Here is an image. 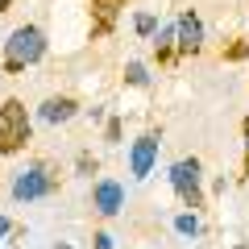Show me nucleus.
I'll return each mask as SVG.
<instances>
[{"label": "nucleus", "mask_w": 249, "mask_h": 249, "mask_svg": "<svg viewBox=\"0 0 249 249\" xmlns=\"http://www.w3.org/2000/svg\"><path fill=\"white\" fill-rule=\"evenodd\" d=\"M104 137H108V142H121V121H116V116H112V121H108V129H104Z\"/></svg>", "instance_id": "nucleus-15"}, {"label": "nucleus", "mask_w": 249, "mask_h": 249, "mask_svg": "<svg viewBox=\"0 0 249 249\" xmlns=\"http://www.w3.org/2000/svg\"><path fill=\"white\" fill-rule=\"evenodd\" d=\"M91 245H96V249H112V237H108V232H96V237H91Z\"/></svg>", "instance_id": "nucleus-17"}, {"label": "nucleus", "mask_w": 249, "mask_h": 249, "mask_svg": "<svg viewBox=\"0 0 249 249\" xmlns=\"http://www.w3.org/2000/svg\"><path fill=\"white\" fill-rule=\"evenodd\" d=\"M9 4H13V0H0V13H9Z\"/></svg>", "instance_id": "nucleus-19"}, {"label": "nucleus", "mask_w": 249, "mask_h": 249, "mask_svg": "<svg viewBox=\"0 0 249 249\" xmlns=\"http://www.w3.org/2000/svg\"><path fill=\"white\" fill-rule=\"evenodd\" d=\"M241 178H249V121H245V162H241Z\"/></svg>", "instance_id": "nucleus-16"}, {"label": "nucleus", "mask_w": 249, "mask_h": 249, "mask_svg": "<svg viewBox=\"0 0 249 249\" xmlns=\"http://www.w3.org/2000/svg\"><path fill=\"white\" fill-rule=\"evenodd\" d=\"M170 187L183 199V208H204V175H199V158H178L170 166Z\"/></svg>", "instance_id": "nucleus-4"}, {"label": "nucleus", "mask_w": 249, "mask_h": 249, "mask_svg": "<svg viewBox=\"0 0 249 249\" xmlns=\"http://www.w3.org/2000/svg\"><path fill=\"white\" fill-rule=\"evenodd\" d=\"M124 83H129V88H150V71H145L142 62H129V67H124Z\"/></svg>", "instance_id": "nucleus-11"}, {"label": "nucleus", "mask_w": 249, "mask_h": 249, "mask_svg": "<svg viewBox=\"0 0 249 249\" xmlns=\"http://www.w3.org/2000/svg\"><path fill=\"white\" fill-rule=\"evenodd\" d=\"M46 58V34L37 25H17L4 42V71L9 75H21L25 67Z\"/></svg>", "instance_id": "nucleus-1"}, {"label": "nucleus", "mask_w": 249, "mask_h": 249, "mask_svg": "<svg viewBox=\"0 0 249 249\" xmlns=\"http://www.w3.org/2000/svg\"><path fill=\"white\" fill-rule=\"evenodd\" d=\"M4 232H9V216H0V237H4Z\"/></svg>", "instance_id": "nucleus-18"}, {"label": "nucleus", "mask_w": 249, "mask_h": 249, "mask_svg": "<svg viewBox=\"0 0 249 249\" xmlns=\"http://www.w3.org/2000/svg\"><path fill=\"white\" fill-rule=\"evenodd\" d=\"M129 0H91V17H96V25H91V37H104V34H112V25H116V13L124 9Z\"/></svg>", "instance_id": "nucleus-8"}, {"label": "nucleus", "mask_w": 249, "mask_h": 249, "mask_svg": "<svg viewBox=\"0 0 249 249\" xmlns=\"http://www.w3.org/2000/svg\"><path fill=\"white\" fill-rule=\"evenodd\" d=\"M245 54H249V42H245V37H232V46L224 50V58H229V62H241Z\"/></svg>", "instance_id": "nucleus-14"}, {"label": "nucleus", "mask_w": 249, "mask_h": 249, "mask_svg": "<svg viewBox=\"0 0 249 249\" xmlns=\"http://www.w3.org/2000/svg\"><path fill=\"white\" fill-rule=\"evenodd\" d=\"M175 229L183 232V237H199V216H196V212H183V216H175Z\"/></svg>", "instance_id": "nucleus-12"}, {"label": "nucleus", "mask_w": 249, "mask_h": 249, "mask_svg": "<svg viewBox=\"0 0 249 249\" xmlns=\"http://www.w3.org/2000/svg\"><path fill=\"white\" fill-rule=\"evenodd\" d=\"M133 29H137V37H150L154 29H158V17H154V13H137V17H133Z\"/></svg>", "instance_id": "nucleus-13"}, {"label": "nucleus", "mask_w": 249, "mask_h": 249, "mask_svg": "<svg viewBox=\"0 0 249 249\" xmlns=\"http://www.w3.org/2000/svg\"><path fill=\"white\" fill-rule=\"evenodd\" d=\"M75 112H79V104H75L71 96H50V100H42V108H37V116H42L46 124H62V121H71Z\"/></svg>", "instance_id": "nucleus-9"}, {"label": "nucleus", "mask_w": 249, "mask_h": 249, "mask_svg": "<svg viewBox=\"0 0 249 249\" xmlns=\"http://www.w3.org/2000/svg\"><path fill=\"white\" fill-rule=\"evenodd\" d=\"M175 50L178 54H199L204 50V21H199L196 9L178 13V21H175Z\"/></svg>", "instance_id": "nucleus-5"}, {"label": "nucleus", "mask_w": 249, "mask_h": 249, "mask_svg": "<svg viewBox=\"0 0 249 249\" xmlns=\"http://www.w3.org/2000/svg\"><path fill=\"white\" fill-rule=\"evenodd\" d=\"M34 133V124H29V112L17 96H9L0 104V154H21Z\"/></svg>", "instance_id": "nucleus-2"}, {"label": "nucleus", "mask_w": 249, "mask_h": 249, "mask_svg": "<svg viewBox=\"0 0 249 249\" xmlns=\"http://www.w3.org/2000/svg\"><path fill=\"white\" fill-rule=\"evenodd\" d=\"M58 191V170L50 166V162H34V166H25L17 175V183H13V199H21V204H29V199H46Z\"/></svg>", "instance_id": "nucleus-3"}, {"label": "nucleus", "mask_w": 249, "mask_h": 249, "mask_svg": "<svg viewBox=\"0 0 249 249\" xmlns=\"http://www.w3.org/2000/svg\"><path fill=\"white\" fill-rule=\"evenodd\" d=\"M154 162H158V137L145 133L133 142V150H129V170H133V178H145L154 170Z\"/></svg>", "instance_id": "nucleus-7"}, {"label": "nucleus", "mask_w": 249, "mask_h": 249, "mask_svg": "<svg viewBox=\"0 0 249 249\" xmlns=\"http://www.w3.org/2000/svg\"><path fill=\"white\" fill-rule=\"evenodd\" d=\"M91 208H96L100 216L124 212V183H116V178H100V183L91 187Z\"/></svg>", "instance_id": "nucleus-6"}, {"label": "nucleus", "mask_w": 249, "mask_h": 249, "mask_svg": "<svg viewBox=\"0 0 249 249\" xmlns=\"http://www.w3.org/2000/svg\"><path fill=\"white\" fill-rule=\"evenodd\" d=\"M154 54H158V62H170L175 58V25H166V29H158V37H154Z\"/></svg>", "instance_id": "nucleus-10"}]
</instances>
